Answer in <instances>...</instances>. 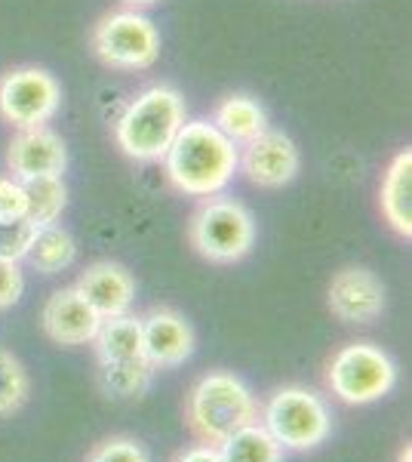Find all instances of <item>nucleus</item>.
I'll list each match as a JSON object with an SVG mask.
<instances>
[{
	"mask_svg": "<svg viewBox=\"0 0 412 462\" xmlns=\"http://www.w3.org/2000/svg\"><path fill=\"white\" fill-rule=\"evenodd\" d=\"M172 462H222V453H219V447L194 444V447H185Z\"/></svg>",
	"mask_w": 412,
	"mask_h": 462,
	"instance_id": "bb28decb",
	"label": "nucleus"
},
{
	"mask_svg": "<svg viewBox=\"0 0 412 462\" xmlns=\"http://www.w3.org/2000/svg\"><path fill=\"white\" fill-rule=\"evenodd\" d=\"M32 394V376L13 352L0 348V420L19 413Z\"/></svg>",
	"mask_w": 412,
	"mask_h": 462,
	"instance_id": "4be33fe9",
	"label": "nucleus"
},
{
	"mask_svg": "<svg viewBox=\"0 0 412 462\" xmlns=\"http://www.w3.org/2000/svg\"><path fill=\"white\" fill-rule=\"evenodd\" d=\"M213 126L222 130L234 145H246L268 130V117L256 99L237 93V96H224L219 106H215Z\"/></svg>",
	"mask_w": 412,
	"mask_h": 462,
	"instance_id": "dca6fc26",
	"label": "nucleus"
},
{
	"mask_svg": "<svg viewBox=\"0 0 412 462\" xmlns=\"http://www.w3.org/2000/svg\"><path fill=\"white\" fill-rule=\"evenodd\" d=\"M22 293H25V278H22L19 263H10V259H0V311L13 309Z\"/></svg>",
	"mask_w": 412,
	"mask_h": 462,
	"instance_id": "393cba45",
	"label": "nucleus"
},
{
	"mask_svg": "<svg viewBox=\"0 0 412 462\" xmlns=\"http://www.w3.org/2000/svg\"><path fill=\"white\" fill-rule=\"evenodd\" d=\"M74 256H78V244H74V237L62 226L37 228L32 247H28V253H25L28 265L41 274L65 272V268L74 263Z\"/></svg>",
	"mask_w": 412,
	"mask_h": 462,
	"instance_id": "aec40b11",
	"label": "nucleus"
},
{
	"mask_svg": "<svg viewBox=\"0 0 412 462\" xmlns=\"http://www.w3.org/2000/svg\"><path fill=\"white\" fill-rule=\"evenodd\" d=\"M59 106H62V89L50 71L25 65L0 78V117L16 130L50 124Z\"/></svg>",
	"mask_w": 412,
	"mask_h": 462,
	"instance_id": "6e6552de",
	"label": "nucleus"
},
{
	"mask_svg": "<svg viewBox=\"0 0 412 462\" xmlns=\"http://www.w3.org/2000/svg\"><path fill=\"white\" fill-rule=\"evenodd\" d=\"M185 124V102L172 87H148L126 106L114 126L121 152L133 161H163Z\"/></svg>",
	"mask_w": 412,
	"mask_h": 462,
	"instance_id": "7ed1b4c3",
	"label": "nucleus"
},
{
	"mask_svg": "<svg viewBox=\"0 0 412 462\" xmlns=\"http://www.w3.org/2000/svg\"><path fill=\"white\" fill-rule=\"evenodd\" d=\"M13 216H25V195H22L19 179L0 176V219H13Z\"/></svg>",
	"mask_w": 412,
	"mask_h": 462,
	"instance_id": "a878e982",
	"label": "nucleus"
},
{
	"mask_svg": "<svg viewBox=\"0 0 412 462\" xmlns=\"http://www.w3.org/2000/svg\"><path fill=\"white\" fill-rule=\"evenodd\" d=\"M261 426L271 431L283 450H314L333 431V413L320 392L283 385L274 389L261 407Z\"/></svg>",
	"mask_w": 412,
	"mask_h": 462,
	"instance_id": "20e7f679",
	"label": "nucleus"
},
{
	"mask_svg": "<svg viewBox=\"0 0 412 462\" xmlns=\"http://www.w3.org/2000/svg\"><path fill=\"white\" fill-rule=\"evenodd\" d=\"M191 247L209 263H237L256 244V222L241 200L231 198H206L191 216Z\"/></svg>",
	"mask_w": 412,
	"mask_h": 462,
	"instance_id": "39448f33",
	"label": "nucleus"
},
{
	"mask_svg": "<svg viewBox=\"0 0 412 462\" xmlns=\"http://www.w3.org/2000/svg\"><path fill=\"white\" fill-rule=\"evenodd\" d=\"M157 370L145 357H133V361H102L99 364V385L105 394L117 401L142 398L154 383Z\"/></svg>",
	"mask_w": 412,
	"mask_h": 462,
	"instance_id": "6ab92c4d",
	"label": "nucleus"
},
{
	"mask_svg": "<svg viewBox=\"0 0 412 462\" xmlns=\"http://www.w3.org/2000/svg\"><path fill=\"white\" fill-rule=\"evenodd\" d=\"M22 195H25V216L37 228L56 226L69 204V189H65L62 176H32L19 179Z\"/></svg>",
	"mask_w": 412,
	"mask_h": 462,
	"instance_id": "f3484780",
	"label": "nucleus"
},
{
	"mask_svg": "<svg viewBox=\"0 0 412 462\" xmlns=\"http://www.w3.org/2000/svg\"><path fill=\"white\" fill-rule=\"evenodd\" d=\"M185 420L200 444L219 447L234 431L259 422V404L241 376L228 370H213L191 385L188 401H185Z\"/></svg>",
	"mask_w": 412,
	"mask_h": 462,
	"instance_id": "f03ea898",
	"label": "nucleus"
},
{
	"mask_svg": "<svg viewBox=\"0 0 412 462\" xmlns=\"http://www.w3.org/2000/svg\"><path fill=\"white\" fill-rule=\"evenodd\" d=\"M379 204L385 213V222L400 237H412V152H400L391 161L379 191Z\"/></svg>",
	"mask_w": 412,
	"mask_h": 462,
	"instance_id": "2eb2a0df",
	"label": "nucleus"
},
{
	"mask_svg": "<svg viewBox=\"0 0 412 462\" xmlns=\"http://www.w3.org/2000/svg\"><path fill=\"white\" fill-rule=\"evenodd\" d=\"M194 327L176 309H151L142 318V357L154 370H172L194 355Z\"/></svg>",
	"mask_w": 412,
	"mask_h": 462,
	"instance_id": "1a4fd4ad",
	"label": "nucleus"
},
{
	"mask_svg": "<svg viewBox=\"0 0 412 462\" xmlns=\"http://www.w3.org/2000/svg\"><path fill=\"white\" fill-rule=\"evenodd\" d=\"M93 53L114 71H145L160 56V34L139 10H117L93 28Z\"/></svg>",
	"mask_w": 412,
	"mask_h": 462,
	"instance_id": "0eeeda50",
	"label": "nucleus"
},
{
	"mask_svg": "<svg viewBox=\"0 0 412 462\" xmlns=\"http://www.w3.org/2000/svg\"><path fill=\"white\" fill-rule=\"evenodd\" d=\"M93 346H96V355H99V364L142 357V318L126 311V315L102 320Z\"/></svg>",
	"mask_w": 412,
	"mask_h": 462,
	"instance_id": "a211bd4d",
	"label": "nucleus"
},
{
	"mask_svg": "<svg viewBox=\"0 0 412 462\" xmlns=\"http://www.w3.org/2000/svg\"><path fill=\"white\" fill-rule=\"evenodd\" d=\"M329 311L344 324H370L385 311V284L363 265L342 268L329 284Z\"/></svg>",
	"mask_w": 412,
	"mask_h": 462,
	"instance_id": "9d476101",
	"label": "nucleus"
},
{
	"mask_svg": "<svg viewBox=\"0 0 412 462\" xmlns=\"http://www.w3.org/2000/svg\"><path fill=\"white\" fill-rule=\"evenodd\" d=\"M298 148L289 136L274 130H265L252 143L243 145V154H237V167H243L246 179L261 189H280L298 173Z\"/></svg>",
	"mask_w": 412,
	"mask_h": 462,
	"instance_id": "9b49d317",
	"label": "nucleus"
},
{
	"mask_svg": "<svg viewBox=\"0 0 412 462\" xmlns=\"http://www.w3.org/2000/svg\"><path fill=\"white\" fill-rule=\"evenodd\" d=\"M37 235V226L28 216H13V219H0V259L22 263L28 247H32Z\"/></svg>",
	"mask_w": 412,
	"mask_h": 462,
	"instance_id": "5701e85b",
	"label": "nucleus"
},
{
	"mask_svg": "<svg viewBox=\"0 0 412 462\" xmlns=\"http://www.w3.org/2000/svg\"><path fill=\"white\" fill-rule=\"evenodd\" d=\"M43 333L56 346H87L96 339L102 327V318L89 309V302L80 296L78 287H62L50 296L41 311Z\"/></svg>",
	"mask_w": 412,
	"mask_h": 462,
	"instance_id": "f8f14e48",
	"label": "nucleus"
},
{
	"mask_svg": "<svg viewBox=\"0 0 412 462\" xmlns=\"http://www.w3.org/2000/svg\"><path fill=\"white\" fill-rule=\"evenodd\" d=\"M130 10H142V6H154V4H160V0H124Z\"/></svg>",
	"mask_w": 412,
	"mask_h": 462,
	"instance_id": "cd10ccee",
	"label": "nucleus"
},
{
	"mask_svg": "<svg viewBox=\"0 0 412 462\" xmlns=\"http://www.w3.org/2000/svg\"><path fill=\"white\" fill-rule=\"evenodd\" d=\"M87 462H151V457H148V450L136 438L114 435L96 444L93 450H89Z\"/></svg>",
	"mask_w": 412,
	"mask_h": 462,
	"instance_id": "b1692460",
	"label": "nucleus"
},
{
	"mask_svg": "<svg viewBox=\"0 0 412 462\" xmlns=\"http://www.w3.org/2000/svg\"><path fill=\"white\" fill-rule=\"evenodd\" d=\"M102 320L126 315L136 300V281L121 263H96L89 265L74 284Z\"/></svg>",
	"mask_w": 412,
	"mask_h": 462,
	"instance_id": "4468645a",
	"label": "nucleus"
},
{
	"mask_svg": "<svg viewBox=\"0 0 412 462\" xmlns=\"http://www.w3.org/2000/svg\"><path fill=\"white\" fill-rule=\"evenodd\" d=\"M326 385L351 407L376 404L397 385V367L391 355L372 342H348L329 361Z\"/></svg>",
	"mask_w": 412,
	"mask_h": 462,
	"instance_id": "423d86ee",
	"label": "nucleus"
},
{
	"mask_svg": "<svg viewBox=\"0 0 412 462\" xmlns=\"http://www.w3.org/2000/svg\"><path fill=\"white\" fill-rule=\"evenodd\" d=\"M237 154V145L209 121H185L169 152L163 154V163L169 182L182 195L213 198L234 179Z\"/></svg>",
	"mask_w": 412,
	"mask_h": 462,
	"instance_id": "f257e3e1",
	"label": "nucleus"
},
{
	"mask_svg": "<svg viewBox=\"0 0 412 462\" xmlns=\"http://www.w3.org/2000/svg\"><path fill=\"white\" fill-rule=\"evenodd\" d=\"M222 462H283V447L261 422H250L219 444Z\"/></svg>",
	"mask_w": 412,
	"mask_h": 462,
	"instance_id": "412c9836",
	"label": "nucleus"
},
{
	"mask_svg": "<svg viewBox=\"0 0 412 462\" xmlns=\"http://www.w3.org/2000/svg\"><path fill=\"white\" fill-rule=\"evenodd\" d=\"M13 179H32V176H62L69 152L59 133L43 126H25L13 136L10 152H6Z\"/></svg>",
	"mask_w": 412,
	"mask_h": 462,
	"instance_id": "ddd939ff",
	"label": "nucleus"
}]
</instances>
